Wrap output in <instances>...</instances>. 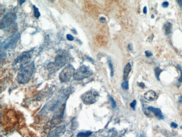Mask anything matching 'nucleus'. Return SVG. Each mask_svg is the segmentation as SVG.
<instances>
[{"mask_svg":"<svg viewBox=\"0 0 182 137\" xmlns=\"http://www.w3.org/2000/svg\"><path fill=\"white\" fill-rule=\"evenodd\" d=\"M17 16L13 13H6L1 21L0 28L4 32H14L17 30V25L16 22Z\"/></svg>","mask_w":182,"mask_h":137,"instance_id":"obj_1","label":"nucleus"},{"mask_svg":"<svg viewBox=\"0 0 182 137\" xmlns=\"http://www.w3.org/2000/svg\"><path fill=\"white\" fill-rule=\"evenodd\" d=\"M35 69V64L32 62L20 69L17 76L18 83L24 84L28 83L33 76Z\"/></svg>","mask_w":182,"mask_h":137,"instance_id":"obj_2","label":"nucleus"},{"mask_svg":"<svg viewBox=\"0 0 182 137\" xmlns=\"http://www.w3.org/2000/svg\"><path fill=\"white\" fill-rule=\"evenodd\" d=\"M33 50L25 51L19 55L14 61L13 67L14 70H20L30 62Z\"/></svg>","mask_w":182,"mask_h":137,"instance_id":"obj_3","label":"nucleus"},{"mask_svg":"<svg viewBox=\"0 0 182 137\" xmlns=\"http://www.w3.org/2000/svg\"><path fill=\"white\" fill-rule=\"evenodd\" d=\"M20 38V33H14L1 43V49L4 50L14 49Z\"/></svg>","mask_w":182,"mask_h":137,"instance_id":"obj_4","label":"nucleus"},{"mask_svg":"<svg viewBox=\"0 0 182 137\" xmlns=\"http://www.w3.org/2000/svg\"><path fill=\"white\" fill-rule=\"evenodd\" d=\"M70 57L68 52L65 50H59L57 51L54 65L56 67H62L70 60Z\"/></svg>","mask_w":182,"mask_h":137,"instance_id":"obj_5","label":"nucleus"},{"mask_svg":"<svg viewBox=\"0 0 182 137\" xmlns=\"http://www.w3.org/2000/svg\"><path fill=\"white\" fill-rule=\"evenodd\" d=\"M99 97V92L96 90L92 89L82 95L81 98L84 104L88 105L96 103Z\"/></svg>","mask_w":182,"mask_h":137,"instance_id":"obj_6","label":"nucleus"},{"mask_svg":"<svg viewBox=\"0 0 182 137\" xmlns=\"http://www.w3.org/2000/svg\"><path fill=\"white\" fill-rule=\"evenodd\" d=\"M75 72V69L73 66L68 64L63 69L59 74V79L62 83H66L70 81Z\"/></svg>","mask_w":182,"mask_h":137,"instance_id":"obj_7","label":"nucleus"},{"mask_svg":"<svg viewBox=\"0 0 182 137\" xmlns=\"http://www.w3.org/2000/svg\"><path fill=\"white\" fill-rule=\"evenodd\" d=\"M92 74V71L89 67L83 65L75 72L73 77L75 80L80 81L88 78Z\"/></svg>","mask_w":182,"mask_h":137,"instance_id":"obj_8","label":"nucleus"},{"mask_svg":"<svg viewBox=\"0 0 182 137\" xmlns=\"http://www.w3.org/2000/svg\"><path fill=\"white\" fill-rule=\"evenodd\" d=\"M66 108V103L63 104L60 107L56 110L52 117L51 122L54 124H57L62 121L63 118L64 111Z\"/></svg>","mask_w":182,"mask_h":137,"instance_id":"obj_9","label":"nucleus"},{"mask_svg":"<svg viewBox=\"0 0 182 137\" xmlns=\"http://www.w3.org/2000/svg\"><path fill=\"white\" fill-rule=\"evenodd\" d=\"M66 131L65 125H61L50 132L47 137H61Z\"/></svg>","mask_w":182,"mask_h":137,"instance_id":"obj_10","label":"nucleus"},{"mask_svg":"<svg viewBox=\"0 0 182 137\" xmlns=\"http://www.w3.org/2000/svg\"><path fill=\"white\" fill-rule=\"evenodd\" d=\"M148 109L150 112H152L154 113V115L158 119H164V116L160 109L153 107L152 106H149V107H148Z\"/></svg>","mask_w":182,"mask_h":137,"instance_id":"obj_11","label":"nucleus"},{"mask_svg":"<svg viewBox=\"0 0 182 137\" xmlns=\"http://www.w3.org/2000/svg\"><path fill=\"white\" fill-rule=\"evenodd\" d=\"M144 96L146 99L149 101H152L156 99L157 96L155 91L151 90L145 93Z\"/></svg>","mask_w":182,"mask_h":137,"instance_id":"obj_12","label":"nucleus"},{"mask_svg":"<svg viewBox=\"0 0 182 137\" xmlns=\"http://www.w3.org/2000/svg\"><path fill=\"white\" fill-rule=\"evenodd\" d=\"M131 70V66L130 63L127 64L125 67L123 72V79L126 80L128 78L130 70Z\"/></svg>","mask_w":182,"mask_h":137,"instance_id":"obj_13","label":"nucleus"},{"mask_svg":"<svg viewBox=\"0 0 182 137\" xmlns=\"http://www.w3.org/2000/svg\"><path fill=\"white\" fill-rule=\"evenodd\" d=\"M93 132L91 131L81 132L77 134V137H89L92 134Z\"/></svg>","mask_w":182,"mask_h":137,"instance_id":"obj_14","label":"nucleus"},{"mask_svg":"<svg viewBox=\"0 0 182 137\" xmlns=\"http://www.w3.org/2000/svg\"><path fill=\"white\" fill-rule=\"evenodd\" d=\"M33 7L34 10V15L36 18H39L40 16V13L38 10V9L34 5L33 6Z\"/></svg>","mask_w":182,"mask_h":137,"instance_id":"obj_15","label":"nucleus"},{"mask_svg":"<svg viewBox=\"0 0 182 137\" xmlns=\"http://www.w3.org/2000/svg\"><path fill=\"white\" fill-rule=\"evenodd\" d=\"M172 28L171 24L170 23H167L165 26V30L166 33L169 34L170 33L171 30Z\"/></svg>","mask_w":182,"mask_h":137,"instance_id":"obj_16","label":"nucleus"},{"mask_svg":"<svg viewBox=\"0 0 182 137\" xmlns=\"http://www.w3.org/2000/svg\"><path fill=\"white\" fill-rule=\"evenodd\" d=\"M108 64L109 68H110L111 70V77H112L114 75V70L113 64L112 63V61L110 60L108 61Z\"/></svg>","mask_w":182,"mask_h":137,"instance_id":"obj_17","label":"nucleus"},{"mask_svg":"<svg viewBox=\"0 0 182 137\" xmlns=\"http://www.w3.org/2000/svg\"><path fill=\"white\" fill-rule=\"evenodd\" d=\"M162 72V70L159 67H157L155 69V72L156 77L159 80V77L161 72Z\"/></svg>","mask_w":182,"mask_h":137,"instance_id":"obj_18","label":"nucleus"},{"mask_svg":"<svg viewBox=\"0 0 182 137\" xmlns=\"http://www.w3.org/2000/svg\"><path fill=\"white\" fill-rule=\"evenodd\" d=\"M121 86L122 88L125 90H128L129 89V84L128 81H125L122 84Z\"/></svg>","mask_w":182,"mask_h":137,"instance_id":"obj_19","label":"nucleus"},{"mask_svg":"<svg viewBox=\"0 0 182 137\" xmlns=\"http://www.w3.org/2000/svg\"><path fill=\"white\" fill-rule=\"evenodd\" d=\"M109 98H110V100L112 103V107L113 108H115L116 106V103L115 100H114V98L112 97V96H109Z\"/></svg>","mask_w":182,"mask_h":137,"instance_id":"obj_20","label":"nucleus"},{"mask_svg":"<svg viewBox=\"0 0 182 137\" xmlns=\"http://www.w3.org/2000/svg\"><path fill=\"white\" fill-rule=\"evenodd\" d=\"M136 104L137 101L136 100H134L130 104V106L134 110H135V106H136Z\"/></svg>","mask_w":182,"mask_h":137,"instance_id":"obj_21","label":"nucleus"},{"mask_svg":"<svg viewBox=\"0 0 182 137\" xmlns=\"http://www.w3.org/2000/svg\"><path fill=\"white\" fill-rule=\"evenodd\" d=\"M67 38L69 41H73L74 39V37L72 35L70 34H68L67 35Z\"/></svg>","mask_w":182,"mask_h":137,"instance_id":"obj_22","label":"nucleus"},{"mask_svg":"<svg viewBox=\"0 0 182 137\" xmlns=\"http://www.w3.org/2000/svg\"><path fill=\"white\" fill-rule=\"evenodd\" d=\"M170 126L172 128L174 129H176L178 128V125L174 122H172Z\"/></svg>","mask_w":182,"mask_h":137,"instance_id":"obj_23","label":"nucleus"},{"mask_svg":"<svg viewBox=\"0 0 182 137\" xmlns=\"http://www.w3.org/2000/svg\"><path fill=\"white\" fill-rule=\"evenodd\" d=\"M6 53L3 52L1 54V59H6Z\"/></svg>","mask_w":182,"mask_h":137,"instance_id":"obj_24","label":"nucleus"},{"mask_svg":"<svg viewBox=\"0 0 182 137\" xmlns=\"http://www.w3.org/2000/svg\"><path fill=\"white\" fill-rule=\"evenodd\" d=\"M145 53L146 56H148V57H149V56H152V53L150 52V51H146L145 52Z\"/></svg>","mask_w":182,"mask_h":137,"instance_id":"obj_25","label":"nucleus"},{"mask_svg":"<svg viewBox=\"0 0 182 137\" xmlns=\"http://www.w3.org/2000/svg\"><path fill=\"white\" fill-rule=\"evenodd\" d=\"M138 85L140 87H141V88H144L145 87V85L143 83H139Z\"/></svg>","mask_w":182,"mask_h":137,"instance_id":"obj_26","label":"nucleus"},{"mask_svg":"<svg viewBox=\"0 0 182 137\" xmlns=\"http://www.w3.org/2000/svg\"><path fill=\"white\" fill-rule=\"evenodd\" d=\"M100 22H102V23H104V22L106 21V19L104 17H101L100 18Z\"/></svg>","mask_w":182,"mask_h":137,"instance_id":"obj_27","label":"nucleus"},{"mask_svg":"<svg viewBox=\"0 0 182 137\" xmlns=\"http://www.w3.org/2000/svg\"><path fill=\"white\" fill-rule=\"evenodd\" d=\"M128 48L130 51H132V50L133 49V45L131 43H130V44L128 45Z\"/></svg>","mask_w":182,"mask_h":137,"instance_id":"obj_28","label":"nucleus"},{"mask_svg":"<svg viewBox=\"0 0 182 137\" xmlns=\"http://www.w3.org/2000/svg\"><path fill=\"white\" fill-rule=\"evenodd\" d=\"M179 69H180V70L181 71V76H180V78L179 79V81L180 82H182V70L180 67H179Z\"/></svg>","mask_w":182,"mask_h":137,"instance_id":"obj_29","label":"nucleus"},{"mask_svg":"<svg viewBox=\"0 0 182 137\" xmlns=\"http://www.w3.org/2000/svg\"><path fill=\"white\" fill-rule=\"evenodd\" d=\"M162 5L163 6H164V7H167L168 5V3L167 2H165L163 3L162 4Z\"/></svg>","mask_w":182,"mask_h":137,"instance_id":"obj_30","label":"nucleus"},{"mask_svg":"<svg viewBox=\"0 0 182 137\" xmlns=\"http://www.w3.org/2000/svg\"><path fill=\"white\" fill-rule=\"evenodd\" d=\"M143 13H144V14H146V13H147V8L145 6L143 9Z\"/></svg>","mask_w":182,"mask_h":137,"instance_id":"obj_31","label":"nucleus"},{"mask_svg":"<svg viewBox=\"0 0 182 137\" xmlns=\"http://www.w3.org/2000/svg\"><path fill=\"white\" fill-rule=\"evenodd\" d=\"M88 59L89 60V61H90V62L92 63H94V60H93L91 58V57H88Z\"/></svg>","mask_w":182,"mask_h":137,"instance_id":"obj_32","label":"nucleus"},{"mask_svg":"<svg viewBox=\"0 0 182 137\" xmlns=\"http://www.w3.org/2000/svg\"><path fill=\"white\" fill-rule=\"evenodd\" d=\"M19 3L21 6H22V4H23L25 1H24V0H21V1H19Z\"/></svg>","mask_w":182,"mask_h":137,"instance_id":"obj_33","label":"nucleus"},{"mask_svg":"<svg viewBox=\"0 0 182 137\" xmlns=\"http://www.w3.org/2000/svg\"><path fill=\"white\" fill-rule=\"evenodd\" d=\"M141 137H146L144 134H142L141 135Z\"/></svg>","mask_w":182,"mask_h":137,"instance_id":"obj_34","label":"nucleus"},{"mask_svg":"<svg viewBox=\"0 0 182 137\" xmlns=\"http://www.w3.org/2000/svg\"><path fill=\"white\" fill-rule=\"evenodd\" d=\"M180 128H181V129H182V126H181V127H180Z\"/></svg>","mask_w":182,"mask_h":137,"instance_id":"obj_35","label":"nucleus"}]
</instances>
